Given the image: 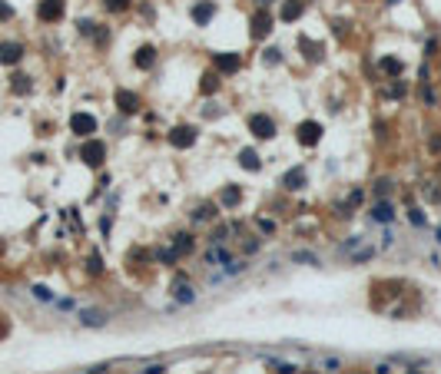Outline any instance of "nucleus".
<instances>
[{
	"mask_svg": "<svg viewBox=\"0 0 441 374\" xmlns=\"http://www.w3.org/2000/svg\"><path fill=\"white\" fill-rule=\"evenodd\" d=\"M10 14H14V10H10V7H7V4H0V17H4V20H7V17H10Z\"/></svg>",
	"mask_w": 441,
	"mask_h": 374,
	"instance_id": "35",
	"label": "nucleus"
},
{
	"mask_svg": "<svg viewBox=\"0 0 441 374\" xmlns=\"http://www.w3.org/2000/svg\"><path fill=\"white\" fill-rule=\"evenodd\" d=\"M169 143L176 146V149H189V146L196 143V129L193 126H176L169 133Z\"/></svg>",
	"mask_w": 441,
	"mask_h": 374,
	"instance_id": "5",
	"label": "nucleus"
},
{
	"mask_svg": "<svg viewBox=\"0 0 441 374\" xmlns=\"http://www.w3.org/2000/svg\"><path fill=\"white\" fill-rule=\"evenodd\" d=\"M173 295H176V302H183V305H189L196 298V292L186 285V282H173Z\"/></svg>",
	"mask_w": 441,
	"mask_h": 374,
	"instance_id": "14",
	"label": "nucleus"
},
{
	"mask_svg": "<svg viewBox=\"0 0 441 374\" xmlns=\"http://www.w3.org/2000/svg\"><path fill=\"white\" fill-rule=\"evenodd\" d=\"M70 129H73L77 136L97 133V116H90V113H73V116H70Z\"/></svg>",
	"mask_w": 441,
	"mask_h": 374,
	"instance_id": "1",
	"label": "nucleus"
},
{
	"mask_svg": "<svg viewBox=\"0 0 441 374\" xmlns=\"http://www.w3.org/2000/svg\"><path fill=\"white\" fill-rule=\"evenodd\" d=\"M372 255H375V248H361V252H355V255H352V262H358V265H361V262H369Z\"/></svg>",
	"mask_w": 441,
	"mask_h": 374,
	"instance_id": "24",
	"label": "nucleus"
},
{
	"mask_svg": "<svg viewBox=\"0 0 441 374\" xmlns=\"http://www.w3.org/2000/svg\"><path fill=\"white\" fill-rule=\"evenodd\" d=\"M322 139V126L319 123H302V126H299V143L302 146H315Z\"/></svg>",
	"mask_w": 441,
	"mask_h": 374,
	"instance_id": "6",
	"label": "nucleus"
},
{
	"mask_svg": "<svg viewBox=\"0 0 441 374\" xmlns=\"http://www.w3.org/2000/svg\"><path fill=\"white\" fill-rule=\"evenodd\" d=\"M173 248H176V255H189L193 252V239H189V235H176V239H173Z\"/></svg>",
	"mask_w": 441,
	"mask_h": 374,
	"instance_id": "19",
	"label": "nucleus"
},
{
	"mask_svg": "<svg viewBox=\"0 0 441 374\" xmlns=\"http://www.w3.org/2000/svg\"><path fill=\"white\" fill-rule=\"evenodd\" d=\"M438 242H441V229H438Z\"/></svg>",
	"mask_w": 441,
	"mask_h": 374,
	"instance_id": "39",
	"label": "nucleus"
},
{
	"mask_svg": "<svg viewBox=\"0 0 441 374\" xmlns=\"http://www.w3.org/2000/svg\"><path fill=\"white\" fill-rule=\"evenodd\" d=\"M272 20H269V14H265V10H259L256 17H252V37H256V40H262V37H269V30H272Z\"/></svg>",
	"mask_w": 441,
	"mask_h": 374,
	"instance_id": "9",
	"label": "nucleus"
},
{
	"mask_svg": "<svg viewBox=\"0 0 441 374\" xmlns=\"http://www.w3.org/2000/svg\"><path fill=\"white\" fill-rule=\"evenodd\" d=\"M408 219H411V225H425V215L418 212V209H411V212H408Z\"/></svg>",
	"mask_w": 441,
	"mask_h": 374,
	"instance_id": "32",
	"label": "nucleus"
},
{
	"mask_svg": "<svg viewBox=\"0 0 441 374\" xmlns=\"http://www.w3.org/2000/svg\"><path fill=\"white\" fill-rule=\"evenodd\" d=\"M292 262H309V265H315L319 258H315V252H296V255H292Z\"/></svg>",
	"mask_w": 441,
	"mask_h": 374,
	"instance_id": "23",
	"label": "nucleus"
},
{
	"mask_svg": "<svg viewBox=\"0 0 441 374\" xmlns=\"http://www.w3.org/2000/svg\"><path fill=\"white\" fill-rule=\"evenodd\" d=\"M80 321H83V325H90V328H93V325H103V311H83V315H80Z\"/></svg>",
	"mask_w": 441,
	"mask_h": 374,
	"instance_id": "20",
	"label": "nucleus"
},
{
	"mask_svg": "<svg viewBox=\"0 0 441 374\" xmlns=\"http://www.w3.org/2000/svg\"><path fill=\"white\" fill-rule=\"evenodd\" d=\"M259 4H262V7H269V4H272V0H259Z\"/></svg>",
	"mask_w": 441,
	"mask_h": 374,
	"instance_id": "38",
	"label": "nucleus"
},
{
	"mask_svg": "<svg viewBox=\"0 0 441 374\" xmlns=\"http://www.w3.org/2000/svg\"><path fill=\"white\" fill-rule=\"evenodd\" d=\"M193 20H196V24H209V20H212V4H196V7H193Z\"/></svg>",
	"mask_w": 441,
	"mask_h": 374,
	"instance_id": "16",
	"label": "nucleus"
},
{
	"mask_svg": "<svg viewBox=\"0 0 441 374\" xmlns=\"http://www.w3.org/2000/svg\"><path fill=\"white\" fill-rule=\"evenodd\" d=\"M375 371H378V374H392V364H378Z\"/></svg>",
	"mask_w": 441,
	"mask_h": 374,
	"instance_id": "36",
	"label": "nucleus"
},
{
	"mask_svg": "<svg viewBox=\"0 0 441 374\" xmlns=\"http://www.w3.org/2000/svg\"><path fill=\"white\" fill-rule=\"evenodd\" d=\"M156 258H160L163 265H176L179 255H176V248H160V252H156Z\"/></svg>",
	"mask_w": 441,
	"mask_h": 374,
	"instance_id": "21",
	"label": "nucleus"
},
{
	"mask_svg": "<svg viewBox=\"0 0 441 374\" xmlns=\"http://www.w3.org/2000/svg\"><path fill=\"white\" fill-rule=\"evenodd\" d=\"M196 219H199V222L212 219V206H199V209H196Z\"/></svg>",
	"mask_w": 441,
	"mask_h": 374,
	"instance_id": "28",
	"label": "nucleus"
},
{
	"mask_svg": "<svg viewBox=\"0 0 441 374\" xmlns=\"http://www.w3.org/2000/svg\"><path fill=\"white\" fill-rule=\"evenodd\" d=\"M239 199H242V192L236 189V185L223 189V196H219V202H223V206H239Z\"/></svg>",
	"mask_w": 441,
	"mask_h": 374,
	"instance_id": "18",
	"label": "nucleus"
},
{
	"mask_svg": "<svg viewBox=\"0 0 441 374\" xmlns=\"http://www.w3.org/2000/svg\"><path fill=\"white\" fill-rule=\"evenodd\" d=\"M43 24H56L60 17H63V0H40V7H37Z\"/></svg>",
	"mask_w": 441,
	"mask_h": 374,
	"instance_id": "3",
	"label": "nucleus"
},
{
	"mask_svg": "<svg viewBox=\"0 0 441 374\" xmlns=\"http://www.w3.org/2000/svg\"><path fill=\"white\" fill-rule=\"evenodd\" d=\"M239 166L242 169H259V152L256 149H242L239 152Z\"/></svg>",
	"mask_w": 441,
	"mask_h": 374,
	"instance_id": "17",
	"label": "nucleus"
},
{
	"mask_svg": "<svg viewBox=\"0 0 441 374\" xmlns=\"http://www.w3.org/2000/svg\"><path fill=\"white\" fill-rule=\"evenodd\" d=\"M80 156H83V162H87V166H103V159H106V146L103 143H93V139H90L87 146H83L80 149Z\"/></svg>",
	"mask_w": 441,
	"mask_h": 374,
	"instance_id": "2",
	"label": "nucleus"
},
{
	"mask_svg": "<svg viewBox=\"0 0 441 374\" xmlns=\"http://www.w3.org/2000/svg\"><path fill=\"white\" fill-rule=\"evenodd\" d=\"M302 10H305L302 0H285V4H282V20H299Z\"/></svg>",
	"mask_w": 441,
	"mask_h": 374,
	"instance_id": "12",
	"label": "nucleus"
},
{
	"mask_svg": "<svg viewBox=\"0 0 441 374\" xmlns=\"http://www.w3.org/2000/svg\"><path fill=\"white\" fill-rule=\"evenodd\" d=\"M382 70H385V73H398L401 63H398V60H382Z\"/></svg>",
	"mask_w": 441,
	"mask_h": 374,
	"instance_id": "30",
	"label": "nucleus"
},
{
	"mask_svg": "<svg viewBox=\"0 0 441 374\" xmlns=\"http://www.w3.org/2000/svg\"><path fill=\"white\" fill-rule=\"evenodd\" d=\"M33 295H37V298H43V302H50V298H53V295H50V288H43V285L33 288Z\"/></svg>",
	"mask_w": 441,
	"mask_h": 374,
	"instance_id": "33",
	"label": "nucleus"
},
{
	"mask_svg": "<svg viewBox=\"0 0 441 374\" xmlns=\"http://www.w3.org/2000/svg\"><path fill=\"white\" fill-rule=\"evenodd\" d=\"M216 86H219V80H216V76H206V83H202V89H206V93H216Z\"/></svg>",
	"mask_w": 441,
	"mask_h": 374,
	"instance_id": "31",
	"label": "nucleus"
},
{
	"mask_svg": "<svg viewBox=\"0 0 441 374\" xmlns=\"http://www.w3.org/2000/svg\"><path fill=\"white\" fill-rule=\"evenodd\" d=\"M375 192H378V196H392V179H378Z\"/></svg>",
	"mask_w": 441,
	"mask_h": 374,
	"instance_id": "22",
	"label": "nucleus"
},
{
	"mask_svg": "<svg viewBox=\"0 0 441 374\" xmlns=\"http://www.w3.org/2000/svg\"><path fill=\"white\" fill-rule=\"evenodd\" d=\"M20 56H24V47H20V43H0V63L14 66V63H20Z\"/></svg>",
	"mask_w": 441,
	"mask_h": 374,
	"instance_id": "8",
	"label": "nucleus"
},
{
	"mask_svg": "<svg viewBox=\"0 0 441 374\" xmlns=\"http://www.w3.org/2000/svg\"><path fill=\"white\" fill-rule=\"evenodd\" d=\"M129 7V0H106V10H113V14H116V10H126Z\"/></svg>",
	"mask_w": 441,
	"mask_h": 374,
	"instance_id": "27",
	"label": "nucleus"
},
{
	"mask_svg": "<svg viewBox=\"0 0 441 374\" xmlns=\"http://www.w3.org/2000/svg\"><path fill=\"white\" fill-rule=\"evenodd\" d=\"M116 110L120 113H136L139 110V96L129 93V89H120V93H116Z\"/></svg>",
	"mask_w": 441,
	"mask_h": 374,
	"instance_id": "7",
	"label": "nucleus"
},
{
	"mask_svg": "<svg viewBox=\"0 0 441 374\" xmlns=\"http://www.w3.org/2000/svg\"><path fill=\"white\" fill-rule=\"evenodd\" d=\"M372 219H375V222H392V219H395L392 202H378V206H375V212H372Z\"/></svg>",
	"mask_w": 441,
	"mask_h": 374,
	"instance_id": "15",
	"label": "nucleus"
},
{
	"mask_svg": "<svg viewBox=\"0 0 441 374\" xmlns=\"http://www.w3.org/2000/svg\"><path fill=\"white\" fill-rule=\"evenodd\" d=\"M249 129H252L259 139H272L275 136V123L269 120V116H262V113H256V116L249 120Z\"/></svg>",
	"mask_w": 441,
	"mask_h": 374,
	"instance_id": "4",
	"label": "nucleus"
},
{
	"mask_svg": "<svg viewBox=\"0 0 441 374\" xmlns=\"http://www.w3.org/2000/svg\"><path fill=\"white\" fill-rule=\"evenodd\" d=\"M265 63H279V50H265Z\"/></svg>",
	"mask_w": 441,
	"mask_h": 374,
	"instance_id": "34",
	"label": "nucleus"
},
{
	"mask_svg": "<svg viewBox=\"0 0 441 374\" xmlns=\"http://www.w3.org/2000/svg\"><path fill=\"white\" fill-rule=\"evenodd\" d=\"M282 185H285V189H302V185H305V169L302 166L289 169V172L282 175Z\"/></svg>",
	"mask_w": 441,
	"mask_h": 374,
	"instance_id": "10",
	"label": "nucleus"
},
{
	"mask_svg": "<svg viewBox=\"0 0 441 374\" xmlns=\"http://www.w3.org/2000/svg\"><path fill=\"white\" fill-rule=\"evenodd\" d=\"M143 374H163V367H160V364H153V367H146Z\"/></svg>",
	"mask_w": 441,
	"mask_h": 374,
	"instance_id": "37",
	"label": "nucleus"
},
{
	"mask_svg": "<svg viewBox=\"0 0 441 374\" xmlns=\"http://www.w3.org/2000/svg\"><path fill=\"white\" fill-rule=\"evenodd\" d=\"M14 89H17V93H30V83H27V76H14Z\"/></svg>",
	"mask_w": 441,
	"mask_h": 374,
	"instance_id": "26",
	"label": "nucleus"
},
{
	"mask_svg": "<svg viewBox=\"0 0 441 374\" xmlns=\"http://www.w3.org/2000/svg\"><path fill=\"white\" fill-rule=\"evenodd\" d=\"M153 63H156V50H153V47H139L136 50V66H139V70H150Z\"/></svg>",
	"mask_w": 441,
	"mask_h": 374,
	"instance_id": "13",
	"label": "nucleus"
},
{
	"mask_svg": "<svg viewBox=\"0 0 441 374\" xmlns=\"http://www.w3.org/2000/svg\"><path fill=\"white\" fill-rule=\"evenodd\" d=\"M87 268H90V271H97V275H100V271H103V258H100V255H90Z\"/></svg>",
	"mask_w": 441,
	"mask_h": 374,
	"instance_id": "25",
	"label": "nucleus"
},
{
	"mask_svg": "<svg viewBox=\"0 0 441 374\" xmlns=\"http://www.w3.org/2000/svg\"><path fill=\"white\" fill-rule=\"evenodd\" d=\"M275 371H279V374H296V364H289V361H275Z\"/></svg>",
	"mask_w": 441,
	"mask_h": 374,
	"instance_id": "29",
	"label": "nucleus"
},
{
	"mask_svg": "<svg viewBox=\"0 0 441 374\" xmlns=\"http://www.w3.org/2000/svg\"><path fill=\"white\" fill-rule=\"evenodd\" d=\"M216 66L223 73H236V70H239V56H236V53H216Z\"/></svg>",
	"mask_w": 441,
	"mask_h": 374,
	"instance_id": "11",
	"label": "nucleus"
}]
</instances>
